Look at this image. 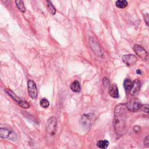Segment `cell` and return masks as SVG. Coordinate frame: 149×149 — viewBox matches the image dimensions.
I'll use <instances>...</instances> for the list:
<instances>
[{
  "label": "cell",
  "instance_id": "obj_13",
  "mask_svg": "<svg viewBox=\"0 0 149 149\" xmlns=\"http://www.w3.org/2000/svg\"><path fill=\"white\" fill-rule=\"evenodd\" d=\"M70 89L75 93H79L80 91V85L78 81L75 80L72 82L70 86Z\"/></svg>",
  "mask_w": 149,
  "mask_h": 149
},
{
  "label": "cell",
  "instance_id": "obj_16",
  "mask_svg": "<svg viewBox=\"0 0 149 149\" xmlns=\"http://www.w3.org/2000/svg\"><path fill=\"white\" fill-rule=\"evenodd\" d=\"M97 146L98 147L102 149L107 148L109 146V141L108 140H100L97 142Z\"/></svg>",
  "mask_w": 149,
  "mask_h": 149
},
{
  "label": "cell",
  "instance_id": "obj_10",
  "mask_svg": "<svg viewBox=\"0 0 149 149\" xmlns=\"http://www.w3.org/2000/svg\"><path fill=\"white\" fill-rule=\"evenodd\" d=\"M109 94L111 97L114 98H119V91L117 86L113 83L111 84L109 87Z\"/></svg>",
  "mask_w": 149,
  "mask_h": 149
},
{
  "label": "cell",
  "instance_id": "obj_5",
  "mask_svg": "<svg viewBox=\"0 0 149 149\" xmlns=\"http://www.w3.org/2000/svg\"><path fill=\"white\" fill-rule=\"evenodd\" d=\"M126 105L129 111L137 112L140 109V106L141 104L138 100L134 99L129 101Z\"/></svg>",
  "mask_w": 149,
  "mask_h": 149
},
{
  "label": "cell",
  "instance_id": "obj_1",
  "mask_svg": "<svg viewBox=\"0 0 149 149\" xmlns=\"http://www.w3.org/2000/svg\"><path fill=\"white\" fill-rule=\"evenodd\" d=\"M128 109L126 105L120 104L115 108L113 126L116 132L122 135L125 133L126 127V119Z\"/></svg>",
  "mask_w": 149,
  "mask_h": 149
},
{
  "label": "cell",
  "instance_id": "obj_17",
  "mask_svg": "<svg viewBox=\"0 0 149 149\" xmlns=\"http://www.w3.org/2000/svg\"><path fill=\"white\" fill-rule=\"evenodd\" d=\"M47 8H48L49 12L52 15H55L56 13V9L54 8V6L52 5L50 0H47Z\"/></svg>",
  "mask_w": 149,
  "mask_h": 149
},
{
  "label": "cell",
  "instance_id": "obj_19",
  "mask_svg": "<svg viewBox=\"0 0 149 149\" xmlns=\"http://www.w3.org/2000/svg\"><path fill=\"white\" fill-rule=\"evenodd\" d=\"M143 112L149 114V105L148 104H143L140 106V109Z\"/></svg>",
  "mask_w": 149,
  "mask_h": 149
},
{
  "label": "cell",
  "instance_id": "obj_18",
  "mask_svg": "<svg viewBox=\"0 0 149 149\" xmlns=\"http://www.w3.org/2000/svg\"><path fill=\"white\" fill-rule=\"evenodd\" d=\"M40 105L43 108H48L49 107V101L47 99L43 98V99L40 100Z\"/></svg>",
  "mask_w": 149,
  "mask_h": 149
},
{
  "label": "cell",
  "instance_id": "obj_2",
  "mask_svg": "<svg viewBox=\"0 0 149 149\" xmlns=\"http://www.w3.org/2000/svg\"><path fill=\"white\" fill-rule=\"evenodd\" d=\"M57 119L55 116H52L48 119L46 123V130L51 136L55 135L56 129Z\"/></svg>",
  "mask_w": 149,
  "mask_h": 149
},
{
  "label": "cell",
  "instance_id": "obj_20",
  "mask_svg": "<svg viewBox=\"0 0 149 149\" xmlns=\"http://www.w3.org/2000/svg\"><path fill=\"white\" fill-rule=\"evenodd\" d=\"M102 83H103V85L105 87H109V86H110V84H109V80H108V79L107 77H104L103 78V79H102Z\"/></svg>",
  "mask_w": 149,
  "mask_h": 149
},
{
  "label": "cell",
  "instance_id": "obj_23",
  "mask_svg": "<svg viewBox=\"0 0 149 149\" xmlns=\"http://www.w3.org/2000/svg\"><path fill=\"white\" fill-rule=\"evenodd\" d=\"M137 73H138V74H140V73H141V71H140V70L137 69Z\"/></svg>",
  "mask_w": 149,
  "mask_h": 149
},
{
  "label": "cell",
  "instance_id": "obj_6",
  "mask_svg": "<svg viewBox=\"0 0 149 149\" xmlns=\"http://www.w3.org/2000/svg\"><path fill=\"white\" fill-rule=\"evenodd\" d=\"M133 49L136 55L141 59L145 61L148 58V54L146 49L139 45H135L133 47Z\"/></svg>",
  "mask_w": 149,
  "mask_h": 149
},
{
  "label": "cell",
  "instance_id": "obj_21",
  "mask_svg": "<svg viewBox=\"0 0 149 149\" xmlns=\"http://www.w3.org/2000/svg\"><path fill=\"white\" fill-rule=\"evenodd\" d=\"M144 144L147 146H149V135H148L144 140Z\"/></svg>",
  "mask_w": 149,
  "mask_h": 149
},
{
  "label": "cell",
  "instance_id": "obj_7",
  "mask_svg": "<svg viewBox=\"0 0 149 149\" xmlns=\"http://www.w3.org/2000/svg\"><path fill=\"white\" fill-rule=\"evenodd\" d=\"M123 62L128 66L134 65L137 62V57L133 54H126L122 56Z\"/></svg>",
  "mask_w": 149,
  "mask_h": 149
},
{
  "label": "cell",
  "instance_id": "obj_4",
  "mask_svg": "<svg viewBox=\"0 0 149 149\" xmlns=\"http://www.w3.org/2000/svg\"><path fill=\"white\" fill-rule=\"evenodd\" d=\"M27 91L30 97L32 99H35L37 97V88L34 81L29 80L27 81Z\"/></svg>",
  "mask_w": 149,
  "mask_h": 149
},
{
  "label": "cell",
  "instance_id": "obj_9",
  "mask_svg": "<svg viewBox=\"0 0 149 149\" xmlns=\"http://www.w3.org/2000/svg\"><path fill=\"white\" fill-rule=\"evenodd\" d=\"M140 90V83L138 80H135L133 81V84L132 89L130 91V93L132 96H136L138 95Z\"/></svg>",
  "mask_w": 149,
  "mask_h": 149
},
{
  "label": "cell",
  "instance_id": "obj_11",
  "mask_svg": "<svg viewBox=\"0 0 149 149\" xmlns=\"http://www.w3.org/2000/svg\"><path fill=\"white\" fill-rule=\"evenodd\" d=\"M0 137L1 138L3 139H12V137H13V133L12 132L9 130L8 129L6 128H1L0 129Z\"/></svg>",
  "mask_w": 149,
  "mask_h": 149
},
{
  "label": "cell",
  "instance_id": "obj_14",
  "mask_svg": "<svg viewBox=\"0 0 149 149\" xmlns=\"http://www.w3.org/2000/svg\"><path fill=\"white\" fill-rule=\"evenodd\" d=\"M15 3L17 8L22 12L24 13L26 11V8L24 5L23 2L22 0H15Z\"/></svg>",
  "mask_w": 149,
  "mask_h": 149
},
{
  "label": "cell",
  "instance_id": "obj_12",
  "mask_svg": "<svg viewBox=\"0 0 149 149\" xmlns=\"http://www.w3.org/2000/svg\"><path fill=\"white\" fill-rule=\"evenodd\" d=\"M133 84V82H132L130 79H127L125 80V81L123 82V86H124L125 90L126 93L130 92V90L132 88Z\"/></svg>",
  "mask_w": 149,
  "mask_h": 149
},
{
  "label": "cell",
  "instance_id": "obj_15",
  "mask_svg": "<svg viewBox=\"0 0 149 149\" xmlns=\"http://www.w3.org/2000/svg\"><path fill=\"white\" fill-rule=\"evenodd\" d=\"M128 5L127 1L126 0H117L116 2V6L118 8L123 9L126 8Z\"/></svg>",
  "mask_w": 149,
  "mask_h": 149
},
{
  "label": "cell",
  "instance_id": "obj_3",
  "mask_svg": "<svg viewBox=\"0 0 149 149\" xmlns=\"http://www.w3.org/2000/svg\"><path fill=\"white\" fill-rule=\"evenodd\" d=\"M5 91L6 93L13 100H15L18 104L19 106H20L22 108H29L30 107V104H29V102H27V101H24V100H21L18 96H17L15 93L13 91H12L11 90L6 88L5 89Z\"/></svg>",
  "mask_w": 149,
  "mask_h": 149
},
{
  "label": "cell",
  "instance_id": "obj_22",
  "mask_svg": "<svg viewBox=\"0 0 149 149\" xmlns=\"http://www.w3.org/2000/svg\"><path fill=\"white\" fill-rule=\"evenodd\" d=\"M144 20H145V22H146L147 26L149 27V15H147L145 16Z\"/></svg>",
  "mask_w": 149,
  "mask_h": 149
},
{
  "label": "cell",
  "instance_id": "obj_8",
  "mask_svg": "<svg viewBox=\"0 0 149 149\" xmlns=\"http://www.w3.org/2000/svg\"><path fill=\"white\" fill-rule=\"evenodd\" d=\"M94 118V116L93 113L85 114L82 116L81 122L83 126L86 127H88L93 122Z\"/></svg>",
  "mask_w": 149,
  "mask_h": 149
}]
</instances>
